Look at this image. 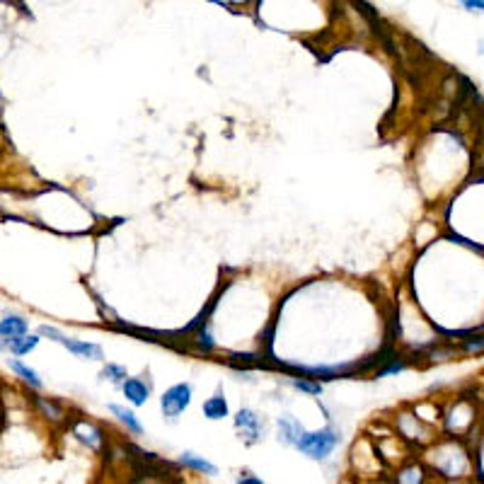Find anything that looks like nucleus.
<instances>
[{"label":"nucleus","instance_id":"nucleus-12","mask_svg":"<svg viewBox=\"0 0 484 484\" xmlns=\"http://www.w3.org/2000/svg\"><path fill=\"white\" fill-rule=\"evenodd\" d=\"M109 412L117 414L119 422L126 424V426L131 428L133 433H143V426H141V424H138V419H136V414H133V412H128V409L119 407V404H109Z\"/></svg>","mask_w":484,"mask_h":484},{"label":"nucleus","instance_id":"nucleus-11","mask_svg":"<svg viewBox=\"0 0 484 484\" xmlns=\"http://www.w3.org/2000/svg\"><path fill=\"white\" fill-rule=\"evenodd\" d=\"M36 344H39L36 336H27L25 334V336H15V339H10V342H8V349H10L15 356H22V354H30Z\"/></svg>","mask_w":484,"mask_h":484},{"label":"nucleus","instance_id":"nucleus-16","mask_svg":"<svg viewBox=\"0 0 484 484\" xmlns=\"http://www.w3.org/2000/svg\"><path fill=\"white\" fill-rule=\"evenodd\" d=\"M36 404H39V407L44 409L46 414H51L54 419H61V417H63V412H61V409H58L54 402H46L44 397H36Z\"/></svg>","mask_w":484,"mask_h":484},{"label":"nucleus","instance_id":"nucleus-20","mask_svg":"<svg viewBox=\"0 0 484 484\" xmlns=\"http://www.w3.org/2000/svg\"><path fill=\"white\" fill-rule=\"evenodd\" d=\"M465 8H468V10H484V3L482 0H468Z\"/></svg>","mask_w":484,"mask_h":484},{"label":"nucleus","instance_id":"nucleus-10","mask_svg":"<svg viewBox=\"0 0 484 484\" xmlns=\"http://www.w3.org/2000/svg\"><path fill=\"white\" fill-rule=\"evenodd\" d=\"M204 414L209 419H225L228 417V402L223 400V395H214L211 400H206L204 402Z\"/></svg>","mask_w":484,"mask_h":484},{"label":"nucleus","instance_id":"nucleus-4","mask_svg":"<svg viewBox=\"0 0 484 484\" xmlns=\"http://www.w3.org/2000/svg\"><path fill=\"white\" fill-rule=\"evenodd\" d=\"M303 436V428L296 419L290 417V414H284L279 417V439L284 441L286 446H296Z\"/></svg>","mask_w":484,"mask_h":484},{"label":"nucleus","instance_id":"nucleus-9","mask_svg":"<svg viewBox=\"0 0 484 484\" xmlns=\"http://www.w3.org/2000/svg\"><path fill=\"white\" fill-rule=\"evenodd\" d=\"M25 334H27V320H22V317H17V315L0 320V336L15 339V336H25Z\"/></svg>","mask_w":484,"mask_h":484},{"label":"nucleus","instance_id":"nucleus-19","mask_svg":"<svg viewBox=\"0 0 484 484\" xmlns=\"http://www.w3.org/2000/svg\"><path fill=\"white\" fill-rule=\"evenodd\" d=\"M235 484H264L262 482L260 477H257V474H250V472H245V474H240L238 477V482Z\"/></svg>","mask_w":484,"mask_h":484},{"label":"nucleus","instance_id":"nucleus-1","mask_svg":"<svg viewBox=\"0 0 484 484\" xmlns=\"http://www.w3.org/2000/svg\"><path fill=\"white\" fill-rule=\"evenodd\" d=\"M339 441H342L339 431L327 426V428H322V431H303L296 448L301 450L303 455H308L310 460H327L332 455V450L339 446Z\"/></svg>","mask_w":484,"mask_h":484},{"label":"nucleus","instance_id":"nucleus-17","mask_svg":"<svg viewBox=\"0 0 484 484\" xmlns=\"http://www.w3.org/2000/svg\"><path fill=\"white\" fill-rule=\"evenodd\" d=\"M293 387H298V390H303V393H310V395H320L322 387L315 385V382H308V380H293Z\"/></svg>","mask_w":484,"mask_h":484},{"label":"nucleus","instance_id":"nucleus-6","mask_svg":"<svg viewBox=\"0 0 484 484\" xmlns=\"http://www.w3.org/2000/svg\"><path fill=\"white\" fill-rule=\"evenodd\" d=\"M179 463L184 465V468L194 470V472H201V474H218V468H216L214 463H209L206 458H201V455L192 453V450H187V453L179 455Z\"/></svg>","mask_w":484,"mask_h":484},{"label":"nucleus","instance_id":"nucleus-2","mask_svg":"<svg viewBox=\"0 0 484 484\" xmlns=\"http://www.w3.org/2000/svg\"><path fill=\"white\" fill-rule=\"evenodd\" d=\"M189 402H192V385L179 382V385L170 387L168 393L160 397V409H163V414L168 419H174L189 407Z\"/></svg>","mask_w":484,"mask_h":484},{"label":"nucleus","instance_id":"nucleus-18","mask_svg":"<svg viewBox=\"0 0 484 484\" xmlns=\"http://www.w3.org/2000/svg\"><path fill=\"white\" fill-rule=\"evenodd\" d=\"M39 334H44V336H51L54 342H63V339H66V336H63L61 332H58V330H54V327H49V325H41V327H39Z\"/></svg>","mask_w":484,"mask_h":484},{"label":"nucleus","instance_id":"nucleus-5","mask_svg":"<svg viewBox=\"0 0 484 484\" xmlns=\"http://www.w3.org/2000/svg\"><path fill=\"white\" fill-rule=\"evenodd\" d=\"M124 395H126L128 402L133 404H146L148 402V395H150V387L146 385L143 380H138V378H128L126 382H124Z\"/></svg>","mask_w":484,"mask_h":484},{"label":"nucleus","instance_id":"nucleus-15","mask_svg":"<svg viewBox=\"0 0 484 484\" xmlns=\"http://www.w3.org/2000/svg\"><path fill=\"white\" fill-rule=\"evenodd\" d=\"M100 378H102V380L119 382V380H124V378H126V368L117 366V363H107V366L102 368V373H100Z\"/></svg>","mask_w":484,"mask_h":484},{"label":"nucleus","instance_id":"nucleus-14","mask_svg":"<svg viewBox=\"0 0 484 484\" xmlns=\"http://www.w3.org/2000/svg\"><path fill=\"white\" fill-rule=\"evenodd\" d=\"M10 368L17 373V376H22V380H27V382H30V385L41 387V380H39V376H36V371H32V368H27L25 363H20V361H10Z\"/></svg>","mask_w":484,"mask_h":484},{"label":"nucleus","instance_id":"nucleus-13","mask_svg":"<svg viewBox=\"0 0 484 484\" xmlns=\"http://www.w3.org/2000/svg\"><path fill=\"white\" fill-rule=\"evenodd\" d=\"M422 482H424V472H422V468H417V465L404 468L402 472L397 474V479H395V484H422Z\"/></svg>","mask_w":484,"mask_h":484},{"label":"nucleus","instance_id":"nucleus-3","mask_svg":"<svg viewBox=\"0 0 484 484\" xmlns=\"http://www.w3.org/2000/svg\"><path fill=\"white\" fill-rule=\"evenodd\" d=\"M235 424L242 431V436H247V441H260L262 436V424L260 417H257L252 409H240L238 417H235Z\"/></svg>","mask_w":484,"mask_h":484},{"label":"nucleus","instance_id":"nucleus-21","mask_svg":"<svg viewBox=\"0 0 484 484\" xmlns=\"http://www.w3.org/2000/svg\"><path fill=\"white\" fill-rule=\"evenodd\" d=\"M482 46H484V41H482ZM482 51H484V49H482Z\"/></svg>","mask_w":484,"mask_h":484},{"label":"nucleus","instance_id":"nucleus-8","mask_svg":"<svg viewBox=\"0 0 484 484\" xmlns=\"http://www.w3.org/2000/svg\"><path fill=\"white\" fill-rule=\"evenodd\" d=\"M61 344L68 349V352L76 354V356H82V358H102V347H97V344L78 342V339H63Z\"/></svg>","mask_w":484,"mask_h":484},{"label":"nucleus","instance_id":"nucleus-7","mask_svg":"<svg viewBox=\"0 0 484 484\" xmlns=\"http://www.w3.org/2000/svg\"><path fill=\"white\" fill-rule=\"evenodd\" d=\"M73 433H76L78 439L92 450H97L100 448V443H102V433H100V428L92 426V424H87V422H78L76 428H73Z\"/></svg>","mask_w":484,"mask_h":484}]
</instances>
